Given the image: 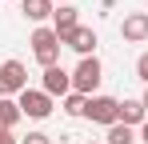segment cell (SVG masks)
<instances>
[{
  "label": "cell",
  "instance_id": "8992f818",
  "mask_svg": "<svg viewBox=\"0 0 148 144\" xmlns=\"http://www.w3.org/2000/svg\"><path fill=\"white\" fill-rule=\"evenodd\" d=\"M60 44L72 48V52H80V60H84V56H96V44H100V40H96V32H92V28H84V24H80V28H72V32L60 40Z\"/></svg>",
  "mask_w": 148,
  "mask_h": 144
},
{
  "label": "cell",
  "instance_id": "e0dca14e",
  "mask_svg": "<svg viewBox=\"0 0 148 144\" xmlns=\"http://www.w3.org/2000/svg\"><path fill=\"white\" fill-rule=\"evenodd\" d=\"M0 144H20V140H16L12 132H4V136H0Z\"/></svg>",
  "mask_w": 148,
  "mask_h": 144
},
{
  "label": "cell",
  "instance_id": "ac0fdd59",
  "mask_svg": "<svg viewBox=\"0 0 148 144\" xmlns=\"http://www.w3.org/2000/svg\"><path fill=\"white\" fill-rule=\"evenodd\" d=\"M140 140H144V144H148V120H144V128H140Z\"/></svg>",
  "mask_w": 148,
  "mask_h": 144
},
{
  "label": "cell",
  "instance_id": "ba28073f",
  "mask_svg": "<svg viewBox=\"0 0 148 144\" xmlns=\"http://www.w3.org/2000/svg\"><path fill=\"white\" fill-rule=\"evenodd\" d=\"M44 92H48L52 100H56V96L64 100V96L72 92V72H64L60 64H56V68H44Z\"/></svg>",
  "mask_w": 148,
  "mask_h": 144
},
{
  "label": "cell",
  "instance_id": "6da1fadb",
  "mask_svg": "<svg viewBox=\"0 0 148 144\" xmlns=\"http://www.w3.org/2000/svg\"><path fill=\"white\" fill-rule=\"evenodd\" d=\"M28 44H32V56H36V64H40V68H56L60 48H64V44H60V36H56L52 28H36Z\"/></svg>",
  "mask_w": 148,
  "mask_h": 144
},
{
  "label": "cell",
  "instance_id": "5bb4252c",
  "mask_svg": "<svg viewBox=\"0 0 148 144\" xmlns=\"http://www.w3.org/2000/svg\"><path fill=\"white\" fill-rule=\"evenodd\" d=\"M104 144H136V136H132V128H128V124H112Z\"/></svg>",
  "mask_w": 148,
  "mask_h": 144
},
{
  "label": "cell",
  "instance_id": "3957f363",
  "mask_svg": "<svg viewBox=\"0 0 148 144\" xmlns=\"http://www.w3.org/2000/svg\"><path fill=\"white\" fill-rule=\"evenodd\" d=\"M28 88V72L20 60H4L0 64V100H12Z\"/></svg>",
  "mask_w": 148,
  "mask_h": 144
},
{
  "label": "cell",
  "instance_id": "ffe728a7",
  "mask_svg": "<svg viewBox=\"0 0 148 144\" xmlns=\"http://www.w3.org/2000/svg\"><path fill=\"white\" fill-rule=\"evenodd\" d=\"M52 4H56V0H52ZM60 4H68V0H60Z\"/></svg>",
  "mask_w": 148,
  "mask_h": 144
},
{
  "label": "cell",
  "instance_id": "d6986e66",
  "mask_svg": "<svg viewBox=\"0 0 148 144\" xmlns=\"http://www.w3.org/2000/svg\"><path fill=\"white\" fill-rule=\"evenodd\" d=\"M140 104H144V112H148V88H144V96H140Z\"/></svg>",
  "mask_w": 148,
  "mask_h": 144
},
{
  "label": "cell",
  "instance_id": "8fae6325",
  "mask_svg": "<svg viewBox=\"0 0 148 144\" xmlns=\"http://www.w3.org/2000/svg\"><path fill=\"white\" fill-rule=\"evenodd\" d=\"M20 8H24V16L28 20H48L52 12H56V4H52V0H20Z\"/></svg>",
  "mask_w": 148,
  "mask_h": 144
},
{
  "label": "cell",
  "instance_id": "5b68a950",
  "mask_svg": "<svg viewBox=\"0 0 148 144\" xmlns=\"http://www.w3.org/2000/svg\"><path fill=\"white\" fill-rule=\"evenodd\" d=\"M84 116L92 124L112 128V124H120V100H112V96H88V112Z\"/></svg>",
  "mask_w": 148,
  "mask_h": 144
},
{
  "label": "cell",
  "instance_id": "277c9868",
  "mask_svg": "<svg viewBox=\"0 0 148 144\" xmlns=\"http://www.w3.org/2000/svg\"><path fill=\"white\" fill-rule=\"evenodd\" d=\"M16 104H20V112H24L28 120H44V116H52V96L44 92V88H24V92L16 96Z\"/></svg>",
  "mask_w": 148,
  "mask_h": 144
},
{
  "label": "cell",
  "instance_id": "2e32d148",
  "mask_svg": "<svg viewBox=\"0 0 148 144\" xmlns=\"http://www.w3.org/2000/svg\"><path fill=\"white\" fill-rule=\"evenodd\" d=\"M20 144H52V136H44V132H28Z\"/></svg>",
  "mask_w": 148,
  "mask_h": 144
},
{
  "label": "cell",
  "instance_id": "7a4b0ae2",
  "mask_svg": "<svg viewBox=\"0 0 148 144\" xmlns=\"http://www.w3.org/2000/svg\"><path fill=\"white\" fill-rule=\"evenodd\" d=\"M100 80H104V68H100V60H96V56H84V60L76 64V72H72V92L92 96V92L100 88Z\"/></svg>",
  "mask_w": 148,
  "mask_h": 144
},
{
  "label": "cell",
  "instance_id": "30bf717a",
  "mask_svg": "<svg viewBox=\"0 0 148 144\" xmlns=\"http://www.w3.org/2000/svg\"><path fill=\"white\" fill-rule=\"evenodd\" d=\"M144 120H148V112H144L140 100H120V124H128V128H144Z\"/></svg>",
  "mask_w": 148,
  "mask_h": 144
},
{
  "label": "cell",
  "instance_id": "4fadbf2b",
  "mask_svg": "<svg viewBox=\"0 0 148 144\" xmlns=\"http://www.w3.org/2000/svg\"><path fill=\"white\" fill-rule=\"evenodd\" d=\"M64 112H68V116H84V112H88V96L68 92V96H64Z\"/></svg>",
  "mask_w": 148,
  "mask_h": 144
},
{
  "label": "cell",
  "instance_id": "7c38bea8",
  "mask_svg": "<svg viewBox=\"0 0 148 144\" xmlns=\"http://www.w3.org/2000/svg\"><path fill=\"white\" fill-rule=\"evenodd\" d=\"M20 116H24V112H20L16 100H0V128H4V132H12V128L20 124Z\"/></svg>",
  "mask_w": 148,
  "mask_h": 144
},
{
  "label": "cell",
  "instance_id": "9a60e30c",
  "mask_svg": "<svg viewBox=\"0 0 148 144\" xmlns=\"http://www.w3.org/2000/svg\"><path fill=\"white\" fill-rule=\"evenodd\" d=\"M136 76L148 84V52H140V60H136Z\"/></svg>",
  "mask_w": 148,
  "mask_h": 144
},
{
  "label": "cell",
  "instance_id": "52a82bcc",
  "mask_svg": "<svg viewBox=\"0 0 148 144\" xmlns=\"http://www.w3.org/2000/svg\"><path fill=\"white\" fill-rule=\"evenodd\" d=\"M120 36H124V44H144L148 40V12H128L120 24Z\"/></svg>",
  "mask_w": 148,
  "mask_h": 144
},
{
  "label": "cell",
  "instance_id": "9c48e42d",
  "mask_svg": "<svg viewBox=\"0 0 148 144\" xmlns=\"http://www.w3.org/2000/svg\"><path fill=\"white\" fill-rule=\"evenodd\" d=\"M72 28H80V16H76V8H72V4H60V8L52 12V32L64 40Z\"/></svg>",
  "mask_w": 148,
  "mask_h": 144
},
{
  "label": "cell",
  "instance_id": "44dd1931",
  "mask_svg": "<svg viewBox=\"0 0 148 144\" xmlns=\"http://www.w3.org/2000/svg\"><path fill=\"white\" fill-rule=\"evenodd\" d=\"M88 144H92V140H88Z\"/></svg>",
  "mask_w": 148,
  "mask_h": 144
}]
</instances>
